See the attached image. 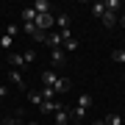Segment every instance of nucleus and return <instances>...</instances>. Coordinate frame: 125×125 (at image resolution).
I'll return each mask as SVG.
<instances>
[{
  "label": "nucleus",
  "instance_id": "nucleus-10",
  "mask_svg": "<svg viewBox=\"0 0 125 125\" xmlns=\"http://www.w3.org/2000/svg\"><path fill=\"white\" fill-rule=\"evenodd\" d=\"M50 9H53L50 0H36V3H33V11L36 14H50Z\"/></svg>",
  "mask_w": 125,
  "mask_h": 125
},
{
  "label": "nucleus",
  "instance_id": "nucleus-28",
  "mask_svg": "<svg viewBox=\"0 0 125 125\" xmlns=\"http://www.w3.org/2000/svg\"><path fill=\"white\" fill-rule=\"evenodd\" d=\"M117 22H120V25L125 28V6H122V17H120V20H117Z\"/></svg>",
  "mask_w": 125,
  "mask_h": 125
},
{
  "label": "nucleus",
  "instance_id": "nucleus-1",
  "mask_svg": "<svg viewBox=\"0 0 125 125\" xmlns=\"http://www.w3.org/2000/svg\"><path fill=\"white\" fill-rule=\"evenodd\" d=\"M33 25H36V31H50V28L56 25V17L53 14H36V20H33Z\"/></svg>",
  "mask_w": 125,
  "mask_h": 125
},
{
  "label": "nucleus",
  "instance_id": "nucleus-31",
  "mask_svg": "<svg viewBox=\"0 0 125 125\" xmlns=\"http://www.w3.org/2000/svg\"><path fill=\"white\" fill-rule=\"evenodd\" d=\"M122 81H125V72H122Z\"/></svg>",
  "mask_w": 125,
  "mask_h": 125
},
{
  "label": "nucleus",
  "instance_id": "nucleus-26",
  "mask_svg": "<svg viewBox=\"0 0 125 125\" xmlns=\"http://www.w3.org/2000/svg\"><path fill=\"white\" fill-rule=\"evenodd\" d=\"M22 120H20V117H9V120H3V125H20Z\"/></svg>",
  "mask_w": 125,
  "mask_h": 125
},
{
  "label": "nucleus",
  "instance_id": "nucleus-14",
  "mask_svg": "<svg viewBox=\"0 0 125 125\" xmlns=\"http://www.w3.org/2000/svg\"><path fill=\"white\" fill-rule=\"evenodd\" d=\"M100 20H103V25H106V28H114V25H117V14H111V11H106Z\"/></svg>",
  "mask_w": 125,
  "mask_h": 125
},
{
  "label": "nucleus",
  "instance_id": "nucleus-13",
  "mask_svg": "<svg viewBox=\"0 0 125 125\" xmlns=\"http://www.w3.org/2000/svg\"><path fill=\"white\" fill-rule=\"evenodd\" d=\"M53 117H56V125H67V122H70V111H67V108H61V111H56Z\"/></svg>",
  "mask_w": 125,
  "mask_h": 125
},
{
  "label": "nucleus",
  "instance_id": "nucleus-11",
  "mask_svg": "<svg viewBox=\"0 0 125 125\" xmlns=\"http://www.w3.org/2000/svg\"><path fill=\"white\" fill-rule=\"evenodd\" d=\"M56 81H58V75H56L53 70H45V72H42V83H45V86H50V89H53Z\"/></svg>",
  "mask_w": 125,
  "mask_h": 125
},
{
  "label": "nucleus",
  "instance_id": "nucleus-4",
  "mask_svg": "<svg viewBox=\"0 0 125 125\" xmlns=\"http://www.w3.org/2000/svg\"><path fill=\"white\" fill-rule=\"evenodd\" d=\"M50 64H53V67H64V64H67V53H64L61 47L50 50Z\"/></svg>",
  "mask_w": 125,
  "mask_h": 125
},
{
  "label": "nucleus",
  "instance_id": "nucleus-19",
  "mask_svg": "<svg viewBox=\"0 0 125 125\" xmlns=\"http://www.w3.org/2000/svg\"><path fill=\"white\" fill-rule=\"evenodd\" d=\"M36 20V11H33V6L31 9H22V22H33Z\"/></svg>",
  "mask_w": 125,
  "mask_h": 125
},
{
  "label": "nucleus",
  "instance_id": "nucleus-5",
  "mask_svg": "<svg viewBox=\"0 0 125 125\" xmlns=\"http://www.w3.org/2000/svg\"><path fill=\"white\" fill-rule=\"evenodd\" d=\"M70 78L67 75H58V81H56V83H53V92H56V97H58V94H64V92H70Z\"/></svg>",
  "mask_w": 125,
  "mask_h": 125
},
{
  "label": "nucleus",
  "instance_id": "nucleus-9",
  "mask_svg": "<svg viewBox=\"0 0 125 125\" xmlns=\"http://www.w3.org/2000/svg\"><path fill=\"white\" fill-rule=\"evenodd\" d=\"M103 6H106V11H111V14H117V11H122V0H103Z\"/></svg>",
  "mask_w": 125,
  "mask_h": 125
},
{
  "label": "nucleus",
  "instance_id": "nucleus-17",
  "mask_svg": "<svg viewBox=\"0 0 125 125\" xmlns=\"http://www.w3.org/2000/svg\"><path fill=\"white\" fill-rule=\"evenodd\" d=\"M75 106H78V108H86V111H89V108H92V97H89V94H81Z\"/></svg>",
  "mask_w": 125,
  "mask_h": 125
},
{
  "label": "nucleus",
  "instance_id": "nucleus-30",
  "mask_svg": "<svg viewBox=\"0 0 125 125\" xmlns=\"http://www.w3.org/2000/svg\"><path fill=\"white\" fill-rule=\"evenodd\" d=\"M28 125H39V122H28Z\"/></svg>",
  "mask_w": 125,
  "mask_h": 125
},
{
  "label": "nucleus",
  "instance_id": "nucleus-12",
  "mask_svg": "<svg viewBox=\"0 0 125 125\" xmlns=\"http://www.w3.org/2000/svg\"><path fill=\"white\" fill-rule=\"evenodd\" d=\"M56 25L61 28V33H67L70 31V17H67V14H58V17H56Z\"/></svg>",
  "mask_w": 125,
  "mask_h": 125
},
{
  "label": "nucleus",
  "instance_id": "nucleus-8",
  "mask_svg": "<svg viewBox=\"0 0 125 125\" xmlns=\"http://www.w3.org/2000/svg\"><path fill=\"white\" fill-rule=\"evenodd\" d=\"M9 64H11V70H22V67H25L22 53H11V56H9Z\"/></svg>",
  "mask_w": 125,
  "mask_h": 125
},
{
  "label": "nucleus",
  "instance_id": "nucleus-21",
  "mask_svg": "<svg viewBox=\"0 0 125 125\" xmlns=\"http://www.w3.org/2000/svg\"><path fill=\"white\" fill-rule=\"evenodd\" d=\"M111 58H114L117 64H125V47H120V50H114V56H111Z\"/></svg>",
  "mask_w": 125,
  "mask_h": 125
},
{
  "label": "nucleus",
  "instance_id": "nucleus-22",
  "mask_svg": "<svg viewBox=\"0 0 125 125\" xmlns=\"http://www.w3.org/2000/svg\"><path fill=\"white\" fill-rule=\"evenodd\" d=\"M17 33H20V25H14V22H11V25H6V36H11V39H14Z\"/></svg>",
  "mask_w": 125,
  "mask_h": 125
},
{
  "label": "nucleus",
  "instance_id": "nucleus-18",
  "mask_svg": "<svg viewBox=\"0 0 125 125\" xmlns=\"http://www.w3.org/2000/svg\"><path fill=\"white\" fill-rule=\"evenodd\" d=\"M103 120H106V125H122V117L117 114V111H114V114H108V117H103Z\"/></svg>",
  "mask_w": 125,
  "mask_h": 125
},
{
  "label": "nucleus",
  "instance_id": "nucleus-27",
  "mask_svg": "<svg viewBox=\"0 0 125 125\" xmlns=\"http://www.w3.org/2000/svg\"><path fill=\"white\" fill-rule=\"evenodd\" d=\"M6 94H9V86H6V83H0V97H6Z\"/></svg>",
  "mask_w": 125,
  "mask_h": 125
},
{
  "label": "nucleus",
  "instance_id": "nucleus-25",
  "mask_svg": "<svg viewBox=\"0 0 125 125\" xmlns=\"http://www.w3.org/2000/svg\"><path fill=\"white\" fill-rule=\"evenodd\" d=\"M22 31H25L28 36H33V33H36V25H33V22H22Z\"/></svg>",
  "mask_w": 125,
  "mask_h": 125
},
{
  "label": "nucleus",
  "instance_id": "nucleus-6",
  "mask_svg": "<svg viewBox=\"0 0 125 125\" xmlns=\"http://www.w3.org/2000/svg\"><path fill=\"white\" fill-rule=\"evenodd\" d=\"M45 45H47L50 50H56V47H61V45H64V36H61V31H56V33H47V39H45Z\"/></svg>",
  "mask_w": 125,
  "mask_h": 125
},
{
  "label": "nucleus",
  "instance_id": "nucleus-16",
  "mask_svg": "<svg viewBox=\"0 0 125 125\" xmlns=\"http://www.w3.org/2000/svg\"><path fill=\"white\" fill-rule=\"evenodd\" d=\"M28 103L39 108V106H42V92H33V89H31V92H28Z\"/></svg>",
  "mask_w": 125,
  "mask_h": 125
},
{
  "label": "nucleus",
  "instance_id": "nucleus-7",
  "mask_svg": "<svg viewBox=\"0 0 125 125\" xmlns=\"http://www.w3.org/2000/svg\"><path fill=\"white\" fill-rule=\"evenodd\" d=\"M9 81H11L14 86H17L20 92H22V89H28V86H25V81H22V72H20V70H9Z\"/></svg>",
  "mask_w": 125,
  "mask_h": 125
},
{
  "label": "nucleus",
  "instance_id": "nucleus-15",
  "mask_svg": "<svg viewBox=\"0 0 125 125\" xmlns=\"http://www.w3.org/2000/svg\"><path fill=\"white\" fill-rule=\"evenodd\" d=\"M89 11L94 14V17H103V14H106V6H103V0H97V3H92V6H89Z\"/></svg>",
  "mask_w": 125,
  "mask_h": 125
},
{
  "label": "nucleus",
  "instance_id": "nucleus-20",
  "mask_svg": "<svg viewBox=\"0 0 125 125\" xmlns=\"http://www.w3.org/2000/svg\"><path fill=\"white\" fill-rule=\"evenodd\" d=\"M0 47H3V50H11V47H14V39L3 33V36H0Z\"/></svg>",
  "mask_w": 125,
  "mask_h": 125
},
{
  "label": "nucleus",
  "instance_id": "nucleus-29",
  "mask_svg": "<svg viewBox=\"0 0 125 125\" xmlns=\"http://www.w3.org/2000/svg\"><path fill=\"white\" fill-rule=\"evenodd\" d=\"M92 125H106V120H97V122H92Z\"/></svg>",
  "mask_w": 125,
  "mask_h": 125
},
{
  "label": "nucleus",
  "instance_id": "nucleus-23",
  "mask_svg": "<svg viewBox=\"0 0 125 125\" xmlns=\"http://www.w3.org/2000/svg\"><path fill=\"white\" fill-rule=\"evenodd\" d=\"M22 58H25V64H33L36 61V53H33V50H22Z\"/></svg>",
  "mask_w": 125,
  "mask_h": 125
},
{
  "label": "nucleus",
  "instance_id": "nucleus-3",
  "mask_svg": "<svg viewBox=\"0 0 125 125\" xmlns=\"http://www.w3.org/2000/svg\"><path fill=\"white\" fill-rule=\"evenodd\" d=\"M61 108H64V106H61L58 97H56V100H42L39 111H42V114H56V111H61Z\"/></svg>",
  "mask_w": 125,
  "mask_h": 125
},
{
  "label": "nucleus",
  "instance_id": "nucleus-24",
  "mask_svg": "<svg viewBox=\"0 0 125 125\" xmlns=\"http://www.w3.org/2000/svg\"><path fill=\"white\" fill-rule=\"evenodd\" d=\"M42 100H56V92L50 89V86H45V92H42Z\"/></svg>",
  "mask_w": 125,
  "mask_h": 125
},
{
  "label": "nucleus",
  "instance_id": "nucleus-2",
  "mask_svg": "<svg viewBox=\"0 0 125 125\" xmlns=\"http://www.w3.org/2000/svg\"><path fill=\"white\" fill-rule=\"evenodd\" d=\"M61 36H64V45H61V50H64V53H75V50L81 47V42L75 39V36H72V31L61 33Z\"/></svg>",
  "mask_w": 125,
  "mask_h": 125
}]
</instances>
